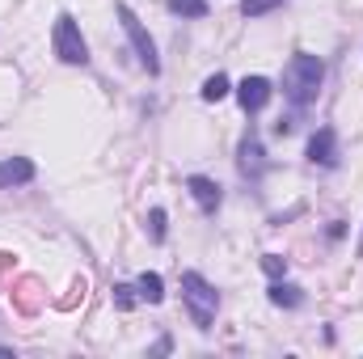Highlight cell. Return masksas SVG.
I'll return each instance as SVG.
<instances>
[{"instance_id":"obj_8","label":"cell","mask_w":363,"mask_h":359,"mask_svg":"<svg viewBox=\"0 0 363 359\" xmlns=\"http://www.w3.org/2000/svg\"><path fill=\"white\" fill-rule=\"evenodd\" d=\"M237 101H241L245 114H258V110L271 101V81H267V77H245V81L237 85Z\"/></svg>"},{"instance_id":"obj_18","label":"cell","mask_w":363,"mask_h":359,"mask_svg":"<svg viewBox=\"0 0 363 359\" xmlns=\"http://www.w3.org/2000/svg\"><path fill=\"white\" fill-rule=\"evenodd\" d=\"M355 254H359V258H363V237H359V245H355Z\"/></svg>"},{"instance_id":"obj_16","label":"cell","mask_w":363,"mask_h":359,"mask_svg":"<svg viewBox=\"0 0 363 359\" xmlns=\"http://www.w3.org/2000/svg\"><path fill=\"white\" fill-rule=\"evenodd\" d=\"M114 304L127 313V309H135V287L131 283H114Z\"/></svg>"},{"instance_id":"obj_9","label":"cell","mask_w":363,"mask_h":359,"mask_svg":"<svg viewBox=\"0 0 363 359\" xmlns=\"http://www.w3.org/2000/svg\"><path fill=\"white\" fill-rule=\"evenodd\" d=\"M34 161L30 157H4L0 161V190H13V186H26V182H34Z\"/></svg>"},{"instance_id":"obj_5","label":"cell","mask_w":363,"mask_h":359,"mask_svg":"<svg viewBox=\"0 0 363 359\" xmlns=\"http://www.w3.org/2000/svg\"><path fill=\"white\" fill-rule=\"evenodd\" d=\"M186 190H190V199L207 211V216H216L220 211V203H224V190H220V182L203 178V174H190L186 178Z\"/></svg>"},{"instance_id":"obj_2","label":"cell","mask_w":363,"mask_h":359,"mask_svg":"<svg viewBox=\"0 0 363 359\" xmlns=\"http://www.w3.org/2000/svg\"><path fill=\"white\" fill-rule=\"evenodd\" d=\"M182 300H186V309H190V321H194L199 330H211L216 309H220V292H216L199 270H186V275H182Z\"/></svg>"},{"instance_id":"obj_17","label":"cell","mask_w":363,"mask_h":359,"mask_svg":"<svg viewBox=\"0 0 363 359\" xmlns=\"http://www.w3.org/2000/svg\"><path fill=\"white\" fill-rule=\"evenodd\" d=\"M262 270H267L271 279H283V275H287V258H279V254H267V258H262Z\"/></svg>"},{"instance_id":"obj_13","label":"cell","mask_w":363,"mask_h":359,"mask_svg":"<svg viewBox=\"0 0 363 359\" xmlns=\"http://www.w3.org/2000/svg\"><path fill=\"white\" fill-rule=\"evenodd\" d=\"M224 97H228V77L224 72H216V77L203 81V101H224Z\"/></svg>"},{"instance_id":"obj_12","label":"cell","mask_w":363,"mask_h":359,"mask_svg":"<svg viewBox=\"0 0 363 359\" xmlns=\"http://www.w3.org/2000/svg\"><path fill=\"white\" fill-rule=\"evenodd\" d=\"M169 4V13H178V17H207V0H165Z\"/></svg>"},{"instance_id":"obj_15","label":"cell","mask_w":363,"mask_h":359,"mask_svg":"<svg viewBox=\"0 0 363 359\" xmlns=\"http://www.w3.org/2000/svg\"><path fill=\"white\" fill-rule=\"evenodd\" d=\"M148 237L152 241H165V207H152L148 211Z\"/></svg>"},{"instance_id":"obj_14","label":"cell","mask_w":363,"mask_h":359,"mask_svg":"<svg viewBox=\"0 0 363 359\" xmlns=\"http://www.w3.org/2000/svg\"><path fill=\"white\" fill-rule=\"evenodd\" d=\"M287 0H241V13L245 17H267V13H274V9H283Z\"/></svg>"},{"instance_id":"obj_6","label":"cell","mask_w":363,"mask_h":359,"mask_svg":"<svg viewBox=\"0 0 363 359\" xmlns=\"http://www.w3.org/2000/svg\"><path fill=\"white\" fill-rule=\"evenodd\" d=\"M237 165H241V174H245L250 182H258L262 174H267V153H262V140H258V136H245V140H241Z\"/></svg>"},{"instance_id":"obj_3","label":"cell","mask_w":363,"mask_h":359,"mask_svg":"<svg viewBox=\"0 0 363 359\" xmlns=\"http://www.w3.org/2000/svg\"><path fill=\"white\" fill-rule=\"evenodd\" d=\"M114 13H118V21H123V30H127V38H131V47H135V55H140V64H144V72L148 77H157L161 72V60H157V43H152V34L144 30V21L135 17V9L131 4H114Z\"/></svg>"},{"instance_id":"obj_10","label":"cell","mask_w":363,"mask_h":359,"mask_svg":"<svg viewBox=\"0 0 363 359\" xmlns=\"http://www.w3.org/2000/svg\"><path fill=\"white\" fill-rule=\"evenodd\" d=\"M267 296H271V304H279V309H300L304 304V292L296 283H283V279H274Z\"/></svg>"},{"instance_id":"obj_7","label":"cell","mask_w":363,"mask_h":359,"mask_svg":"<svg viewBox=\"0 0 363 359\" xmlns=\"http://www.w3.org/2000/svg\"><path fill=\"white\" fill-rule=\"evenodd\" d=\"M308 161L321 165V170H334V165H338V136H334V127H321V131L308 140Z\"/></svg>"},{"instance_id":"obj_11","label":"cell","mask_w":363,"mask_h":359,"mask_svg":"<svg viewBox=\"0 0 363 359\" xmlns=\"http://www.w3.org/2000/svg\"><path fill=\"white\" fill-rule=\"evenodd\" d=\"M135 292H140V300H148V304H161V300H165V283H161L157 270H144L140 283H135Z\"/></svg>"},{"instance_id":"obj_1","label":"cell","mask_w":363,"mask_h":359,"mask_svg":"<svg viewBox=\"0 0 363 359\" xmlns=\"http://www.w3.org/2000/svg\"><path fill=\"white\" fill-rule=\"evenodd\" d=\"M321 81H325V64H321V55L296 51V55L287 60V68H283V97H287L296 110H304V106L317 101Z\"/></svg>"},{"instance_id":"obj_4","label":"cell","mask_w":363,"mask_h":359,"mask_svg":"<svg viewBox=\"0 0 363 359\" xmlns=\"http://www.w3.org/2000/svg\"><path fill=\"white\" fill-rule=\"evenodd\" d=\"M51 43H55V55H60L64 64H72V68H85V64H89V47H85V34H81V26H77L72 13H60V17H55Z\"/></svg>"}]
</instances>
